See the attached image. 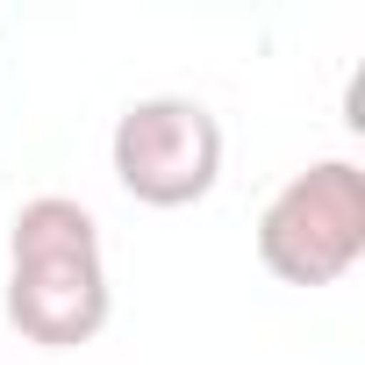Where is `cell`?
I'll return each mask as SVG.
<instances>
[{"mask_svg":"<svg viewBox=\"0 0 365 365\" xmlns=\"http://www.w3.org/2000/svg\"><path fill=\"white\" fill-rule=\"evenodd\" d=\"M8 329L36 351H79L108 329L115 287H108V251L101 222L72 194H36L8 222Z\"/></svg>","mask_w":365,"mask_h":365,"instance_id":"cell-1","label":"cell"},{"mask_svg":"<svg viewBox=\"0 0 365 365\" xmlns=\"http://www.w3.org/2000/svg\"><path fill=\"white\" fill-rule=\"evenodd\" d=\"M365 258V172L315 158L258 208V265L279 287H336Z\"/></svg>","mask_w":365,"mask_h":365,"instance_id":"cell-2","label":"cell"},{"mask_svg":"<svg viewBox=\"0 0 365 365\" xmlns=\"http://www.w3.org/2000/svg\"><path fill=\"white\" fill-rule=\"evenodd\" d=\"M108 165L136 208H194L222 179V122L194 93H143L115 115Z\"/></svg>","mask_w":365,"mask_h":365,"instance_id":"cell-3","label":"cell"}]
</instances>
